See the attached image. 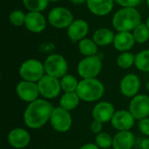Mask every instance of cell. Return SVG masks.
I'll return each instance as SVG.
<instances>
[{
  "label": "cell",
  "instance_id": "cell-12",
  "mask_svg": "<svg viewBox=\"0 0 149 149\" xmlns=\"http://www.w3.org/2000/svg\"><path fill=\"white\" fill-rule=\"evenodd\" d=\"M120 89L124 96L127 98H134L139 94V91L141 89L140 78L134 73L127 74L120 81Z\"/></svg>",
  "mask_w": 149,
  "mask_h": 149
},
{
  "label": "cell",
  "instance_id": "cell-14",
  "mask_svg": "<svg viewBox=\"0 0 149 149\" xmlns=\"http://www.w3.org/2000/svg\"><path fill=\"white\" fill-rule=\"evenodd\" d=\"M115 113L114 107L112 103L108 101H100L98 102L92 111V115L93 120L104 123L111 121L113 116Z\"/></svg>",
  "mask_w": 149,
  "mask_h": 149
},
{
  "label": "cell",
  "instance_id": "cell-7",
  "mask_svg": "<svg viewBox=\"0 0 149 149\" xmlns=\"http://www.w3.org/2000/svg\"><path fill=\"white\" fill-rule=\"evenodd\" d=\"M50 123L52 128L58 133H65L69 131L72 125V118L70 112L61 107H54Z\"/></svg>",
  "mask_w": 149,
  "mask_h": 149
},
{
  "label": "cell",
  "instance_id": "cell-41",
  "mask_svg": "<svg viewBox=\"0 0 149 149\" xmlns=\"http://www.w3.org/2000/svg\"><path fill=\"white\" fill-rule=\"evenodd\" d=\"M107 149H113V148H107Z\"/></svg>",
  "mask_w": 149,
  "mask_h": 149
},
{
  "label": "cell",
  "instance_id": "cell-10",
  "mask_svg": "<svg viewBox=\"0 0 149 149\" xmlns=\"http://www.w3.org/2000/svg\"><path fill=\"white\" fill-rule=\"evenodd\" d=\"M135 120H141L149 117V97L146 94H138L132 98L129 103V110Z\"/></svg>",
  "mask_w": 149,
  "mask_h": 149
},
{
  "label": "cell",
  "instance_id": "cell-17",
  "mask_svg": "<svg viewBox=\"0 0 149 149\" xmlns=\"http://www.w3.org/2000/svg\"><path fill=\"white\" fill-rule=\"evenodd\" d=\"M88 31L89 25L86 21L83 19H76L67 28V35L72 41L79 42L85 38L88 33Z\"/></svg>",
  "mask_w": 149,
  "mask_h": 149
},
{
  "label": "cell",
  "instance_id": "cell-21",
  "mask_svg": "<svg viewBox=\"0 0 149 149\" xmlns=\"http://www.w3.org/2000/svg\"><path fill=\"white\" fill-rule=\"evenodd\" d=\"M114 37L115 35L112 30L108 28H100L93 33V39L99 46H106L113 43Z\"/></svg>",
  "mask_w": 149,
  "mask_h": 149
},
{
  "label": "cell",
  "instance_id": "cell-22",
  "mask_svg": "<svg viewBox=\"0 0 149 149\" xmlns=\"http://www.w3.org/2000/svg\"><path fill=\"white\" fill-rule=\"evenodd\" d=\"M80 98L76 92L73 93H65L59 100V107L71 112L74 110L79 104Z\"/></svg>",
  "mask_w": 149,
  "mask_h": 149
},
{
  "label": "cell",
  "instance_id": "cell-39",
  "mask_svg": "<svg viewBox=\"0 0 149 149\" xmlns=\"http://www.w3.org/2000/svg\"><path fill=\"white\" fill-rule=\"evenodd\" d=\"M60 0H49V2H58Z\"/></svg>",
  "mask_w": 149,
  "mask_h": 149
},
{
  "label": "cell",
  "instance_id": "cell-38",
  "mask_svg": "<svg viewBox=\"0 0 149 149\" xmlns=\"http://www.w3.org/2000/svg\"><path fill=\"white\" fill-rule=\"evenodd\" d=\"M146 24H147V26L148 27V29H149V17H148V20H147V23H146Z\"/></svg>",
  "mask_w": 149,
  "mask_h": 149
},
{
  "label": "cell",
  "instance_id": "cell-18",
  "mask_svg": "<svg viewBox=\"0 0 149 149\" xmlns=\"http://www.w3.org/2000/svg\"><path fill=\"white\" fill-rule=\"evenodd\" d=\"M135 138L134 134L129 131H119L113 137V149H132L134 145Z\"/></svg>",
  "mask_w": 149,
  "mask_h": 149
},
{
  "label": "cell",
  "instance_id": "cell-5",
  "mask_svg": "<svg viewBox=\"0 0 149 149\" xmlns=\"http://www.w3.org/2000/svg\"><path fill=\"white\" fill-rule=\"evenodd\" d=\"M102 69V61L98 55L88 56L82 58L77 66L79 75L82 79H94Z\"/></svg>",
  "mask_w": 149,
  "mask_h": 149
},
{
  "label": "cell",
  "instance_id": "cell-36",
  "mask_svg": "<svg viewBox=\"0 0 149 149\" xmlns=\"http://www.w3.org/2000/svg\"><path fill=\"white\" fill-rule=\"evenodd\" d=\"M74 4H82L84 3H86L87 0H70Z\"/></svg>",
  "mask_w": 149,
  "mask_h": 149
},
{
  "label": "cell",
  "instance_id": "cell-20",
  "mask_svg": "<svg viewBox=\"0 0 149 149\" xmlns=\"http://www.w3.org/2000/svg\"><path fill=\"white\" fill-rule=\"evenodd\" d=\"M135 39L133 33L130 31H120L118 32L113 40V46L120 52H127L134 45Z\"/></svg>",
  "mask_w": 149,
  "mask_h": 149
},
{
  "label": "cell",
  "instance_id": "cell-27",
  "mask_svg": "<svg viewBox=\"0 0 149 149\" xmlns=\"http://www.w3.org/2000/svg\"><path fill=\"white\" fill-rule=\"evenodd\" d=\"M25 8L30 11L41 12L45 10L47 6L49 0H22Z\"/></svg>",
  "mask_w": 149,
  "mask_h": 149
},
{
  "label": "cell",
  "instance_id": "cell-23",
  "mask_svg": "<svg viewBox=\"0 0 149 149\" xmlns=\"http://www.w3.org/2000/svg\"><path fill=\"white\" fill-rule=\"evenodd\" d=\"M98 45L91 38H83L79 42V50L82 55L85 57L97 55L99 48Z\"/></svg>",
  "mask_w": 149,
  "mask_h": 149
},
{
  "label": "cell",
  "instance_id": "cell-3",
  "mask_svg": "<svg viewBox=\"0 0 149 149\" xmlns=\"http://www.w3.org/2000/svg\"><path fill=\"white\" fill-rule=\"evenodd\" d=\"M76 93L81 100L85 102H95L104 95L105 86L97 78L83 79L79 81Z\"/></svg>",
  "mask_w": 149,
  "mask_h": 149
},
{
  "label": "cell",
  "instance_id": "cell-2",
  "mask_svg": "<svg viewBox=\"0 0 149 149\" xmlns=\"http://www.w3.org/2000/svg\"><path fill=\"white\" fill-rule=\"evenodd\" d=\"M140 24H141V16L134 7H123L113 17V26L118 32L134 31Z\"/></svg>",
  "mask_w": 149,
  "mask_h": 149
},
{
  "label": "cell",
  "instance_id": "cell-6",
  "mask_svg": "<svg viewBox=\"0 0 149 149\" xmlns=\"http://www.w3.org/2000/svg\"><path fill=\"white\" fill-rule=\"evenodd\" d=\"M45 73L57 79H62L67 74L68 64L66 59L60 54L49 55L44 63Z\"/></svg>",
  "mask_w": 149,
  "mask_h": 149
},
{
  "label": "cell",
  "instance_id": "cell-15",
  "mask_svg": "<svg viewBox=\"0 0 149 149\" xmlns=\"http://www.w3.org/2000/svg\"><path fill=\"white\" fill-rule=\"evenodd\" d=\"M9 144L16 149L26 148L31 141V135L29 132L21 127H16L10 131L7 137Z\"/></svg>",
  "mask_w": 149,
  "mask_h": 149
},
{
  "label": "cell",
  "instance_id": "cell-34",
  "mask_svg": "<svg viewBox=\"0 0 149 149\" xmlns=\"http://www.w3.org/2000/svg\"><path fill=\"white\" fill-rule=\"evenodd\" d=\"M79 149H100V148L95 143H86L81 146Z\"/></svg>",
  "mask_w": 149,
  "mask_h": 149
},
{
  "label": "cell",
  "instance_id": "cell-26",
  "mask_svg": "<svg viewBox=\"0 0 149 149\" xmlns=\"http://www.w3.org/2000/svg\"><path fill=\"white\" fill-rule=\"evenodd\" d=\"M133 35L135 42L139 44H144L149 39V29L146 24H140L134 31Z\"/></svg>",
  "mask_w": 149,
  "mask_h": 149
},
{
  "label": "cell",
  "instance_id": "cell-29",
  "mask_svg": "<svg viewBox=\"0 0 149 149\" xmlns=\"http://www.w3.org/2000/svg\"><path fill=\"white\" fill-rule=\"evenodd\" d=\"M95 144L100 148H110L111 147H113V137L107 133L101 132L99 134H96Z\"/></svg>",
  "mask_w": 149,
  "mask_h": 149
},
{
  "label": "cell",
  "instance_id": "cell-13",
  "mask_svg": "<svg viewBox=\"0 0 149 149\" xmlns=\"http://www.w3.org/2000/svg\"><path fill=\"white\" fill-rule=\"evenodd\" d=\"M135 119L129 111H116L111 120L112 126L118 131H129L134 125Z\"/></svg>",
  "mask_w": 149,
  "mask_h": 149
},
{
  "label": "cell",
  "instance_id": "cell-25",
  "mask_svg": "<svg viewBox=\"0 0 149 149\" xmlns=\"http://www.w3.org/2000/svg\"><path fill=\"white\" fill-rule=\"evenodd\" d=\"M79 81L72 74H66L60 79L61 89L64 93H73L77 91Z\"/></svg>",
  "mask_w": 149,
  "mask_h": 149
},
{
  "label": "cell",
  "instance_id": "cell-28",
  "mask_svg": "<svg viewBox=\"0 0 149 149\" xmlns=\"http://www.w3.org/2000/svg\"><path fill=\"white\" fill-rule=\"evenodd\" d=\"M135 55L129 52H124L117 58V65L122 69H128L134 65Z\"/></svg>",
  "mask_w": 149,
  "mask_h": 149
},
{
  "label": "cell",
  "instance_id": "cell-19",
  "mask_svg": "<svg viewBox=\"0 0 149 149\" xmlns=\"http://www.w3.org/2000/svg\"><path fill=\"white\" fill-rule=\"evenodd\" d=\"M114 0H87L86 4L89 10L100 17L106 16L111 12Z\"/></svg>",
  "mask_w": 149,
  "mask_h": 149
},
{
  "label": "cell",
  "instance_id": "cell-30",
  "mask_svg": "<svg viewBox=\"0 0 149 149\" xmlns=\"http://www.w3.org/2000/svg\"><path fill=\"white\" fill-rule=\"evenodd\" d=\"M25 17H26V14H24L22 10H13L12 12H10L9 20L13 25L21 26V25L24 24Z\"/></svg>",
  "mask_w": 149,
  "mask_h": 149
},
{
  "label": "cell",
  "instance_id": "cell-9",
  "mask_svg": "<svg viewBox=\"0 0 149 149\" xmlns=\"http://www.w3.org/2000/svg\"><path fill=\"white\" fill-rule=\"evenodd\" d=\"M38 86L40 95L45 100H52L58 97L62 91L60 80L45 74L38 82Z\"/></svg>",
  "mask_w": 149,
  "mask_h": 149
},
{
  "label": "cell",
  "instance_id": "cell-32",
  "mask_svg": "<svg viewBox=\"0 0 149 149\" xmlns=\"http://www.w3.org/2000/svg\"><path fill=\"white\" fill-rule=\"evenodd\" d=\"M114 1L122 7H134V8L142 2V0H114Z\"/></svg>",
  "mask_w": 149,
  "mask_h": 149
},
{
  "label": "cell",
  "instance_id": "cell-37",
  "mask_svg": "<svg viewBox=\"0 0 149 149\" xmlns=\"http://www.w3.org/2000/svg\"><path fill=\"white\" fill-rule=\"evenodd\" d=\"M146 89L149 92V80L147 82V84H146Z\"/></svg>",
  "mask_w": 149,
  "mask_h": 149
},
{
  "label": "cell",
  "instance_id": "cell-8",
  "mask_svg": "<svg viewBox=\"0 0 149 149\" xmlns=\"http://www.w3.org/2000/svg\"><path fill=\"white\" fill-rule=\"evenodd\" d=\"M48 21L52 26L57 29L68 28L74 21L73 15L70 10L65 7H55L48 14Z\"/></svg>",
  "mask_w": 149,
  "mask_h": 149
},
{
  "label": "cell",
  "instance_id": "cell-11",
  "mask_svg": "<svg viewBox=\"0 0 149 149\" xmlns=\"http://www.w3.org/2000/svg\"><path fill=\"white\" fill-rule=\"evenodd\" d=\"M16 93L20 100L27 103H31L37 100L40 95L38 83L26 80H21L17 85Z\"/></svg>",
  "mask_w": 149,
  "mask_h": 149
},
{
  "label": "cell",
  "instance_id": "cell-35",
  "mask_svg": "<svg viewBox=\"0 0 149 149\" xmlns=\"http://www.w3.org/2000/svg\"><path fill=\"white\" fill-rule=\"evenodd\" d=\"M141 149H149V138L144 139L141 141Z\"/></svg>",
  "mask_w": 149,
  "mask_h": 149
},
{
  "label": "cell",
  "instance_id": "cell-40",
  "mask_svg": "<svg viewBox=\"0 0 149 149\" xmlns=\"http://www.w3.org/2000/svg\"><path fill=\"white\" fill-rule=\"evenodd\" d=\"M148 6H149V0H148Z\"/></svg>",
  "mask_w": 149,
  "mask_h": 149
},
{
  "label": "cell",
  "instance_id": "cell-4",
  "mask_svg": "<svg viewBox=\"0 0 149 149\" xmlns=\"http://www.w3.org/2000/svg\"><path fill=\"white\" fill-rule=\"evenodd\" d=\"M45 65L39 60L30 58L22 63L19 75L23 80L38 83L45 74Z\"/></svg>",
  "mask_w": 149,
  "mask_h": 149
},
{
  "label": "cell",
  "instance_id": "cell-31",
  "mask_svg": "<svg viewBox=\"0 0 149 149\" xmlns=\"http://www.w3.org/2000/svg\"><path fill=\"white\" fill-rule=\"evenodd\" d=\"M138 127H139L140 132L142 134L146 136H149V117L139 120Z\"/></svg>",
  "mask_w": 149,
  "mask_h": 149
},
{
  "label": "cell",
  "instance_id": "cell-1",
  "mask_svg": "<svg viewBox=\"0 0 149 149\" xmlns=\"http://www.w3.org/2000/svg\"><path fill=\"white\" fill-rule=\"evenodd\" d=\"M54 107L45 99H38L29 103L24 113V121L27 127L38 129L50 121Z\"/></svg>",
  "mask_w": 149,
  "mask_h": 149
},
{
  "label": "cell",
  "instance_id": "cell-16",
  "mask_svg": "<svg viewBox=\"0 0 149 149\" xmlns=\"http://www.w3.org/2000/svg\"><path fill=\"white\" fill-rule=\"evenodd\" d=\"M24 25L28 31L34 33H39L45 29L46 20L41 12L29 11L26 14Z\"/></svg>",
  "mask_w": 149,
  "mask_h": 149
},
{
  "label": "cell",
  "instance_id": "cell-24",
  "mask_svg": "<svg viewBox=\"0 0 149 149\" xmlns=\"http://www.w3.org/2000/svg\"><path fill=\"white\" fill-rule=\"evenodd\" d=\"M134 65L136 68L144 72H149V50H143L135 55Z\"/></svg>",
  "mask_w": 149,
  "mask_h": 149
},
{
  "label": "cell",
  "instance_id": "cell-33",
  "mask_svg": "<svg viewBox=\"0 0 149 149\" xmlns=\"http://www.w3.org/2000/svg\"><path fill=\"white\" fill-rule=\"evenodd\" d=\"M102 127H103V123L100 122V121H98V120H93L91 122L90 130H91V132H92L93 134H99L100 133H101Z\"/></svg>",
  "mask_w": 149,
  "mask_h": 149
}]
</instances>
